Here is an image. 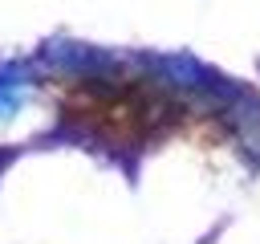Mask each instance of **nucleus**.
<instances>
[{
    "instance_id": "f257e3e1",
    "label": "nucleus",
    "mask_w": 260,
    "mask_h": 244,
    "mask_svg": "<svg viewBox=\"0 0 260 244\" xmlns=\"http://www.w3.org/2000/svg\"><path fill=\"white\" fill-rule=\"evenodd\" d=\"M41 61L57 73H106L114 69V57L93 49V45H81V41H69V37H53L41 45Z\"/></svg>"
},
{
    "instance_id": "f03ea898",
    "label": "nucleus",
    "mask_w": 260,
    "mask_h": 244,
    "mask_svg": "<svg viewBox=\"0 0 260 244\" xmlns=\"http://www.w3.org/2000/svg\"><path fill=\"white\" fill-rule=\"evenodd\" d=\"M223 114H228V122H232L240 146L248 150V159L260 163V98L236 85V94L223 102Z\"/></svg>"
}]
</instances>
